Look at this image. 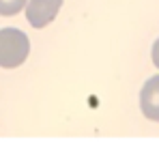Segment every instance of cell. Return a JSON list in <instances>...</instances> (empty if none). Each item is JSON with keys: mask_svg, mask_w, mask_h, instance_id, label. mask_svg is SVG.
I'll return each mask as SVG.
<instances>
[{"mask_svg": "<svg viewBox=\"0 0 159 157\" xmlns=\"http://www.w3.org/2000/svg\"><path fill=\"white\" fill-rule=\"evenodd\" d=\"M30 52L28 37L17 28H2L0 30V67L15 69L26 60Z\"/></svg>", "mask_w": 159, "mask_h": 157, "instance_id": "6da1fadb", "label": "cell"}, {"mask_svg": "<svg viewBox=\"0 0 159 157\" xmlns=\"http://www.w3.org/2000/svg\"><path fill=\"white\" fill-rule=\"evenodd\" d=\"M62 0H28L26 2V17L30 26L43 28L48 26L60 11Z\"/></svg>", "mask_w": 159, "mask_h": 157, "instance_id": "7a4b0ae2", "label": "cell"}, {"mask_svg": "<svg viewBox=\"0 0 159 157\" xmlns=\"http://www.w3.org/2000/svg\"><path fill=\"white\" fill-rule=\"evenodd\" d=\"M140 108H142V114H144L146 118L159 123V76L151 78L144 86H142V93H140Z\"/></svg>", "mask_w": 159, "mask_h": 157, "instance_id": "3957f363", "label": "cell"}, {"mask_svg": "<svg viewBox=\"0 0 159 157\" xmlns=\"http://www.w3.org/2000/svg\"><path fill=\"white\" fill-rule=\"evenodd\" d=\"M26 7V0H0V15H15Z\"/></svg>", "mask_w": 159, "mask_h": 157, "instance_id": "277c9868", "label": "cell"}, {"mask_svg": "<svg viewBox=\"0 0 159 157\" xmlns=\"http://www.w3.org/2000/svg\"><path fill=\"white\" fill-rule=\"evenodd\" d=\"M151 54H153V62H155V67L159 69V39L153 43V52H151Z\"/></svg>", "mask_w": 159, "mask_h": 157, "instance_id": "5b68a950", "label": "cell"}]
</instances>
